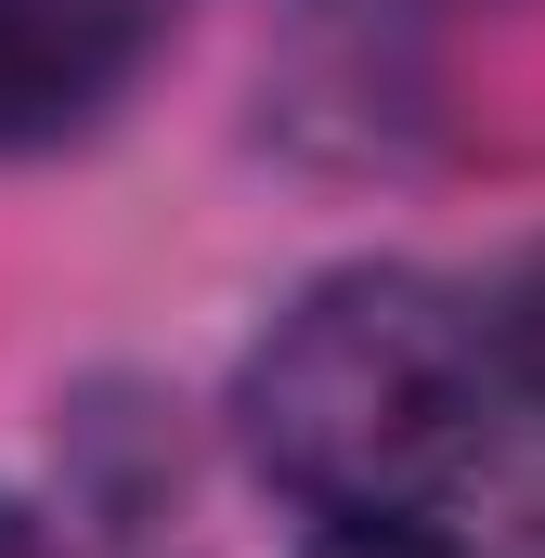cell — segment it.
Returning <instances> with one entry per match:
<instances>
[{
  "mask_svg": "<svg viewBox=\"0 0 545 558\" xmlns=\"http://www.w3.org/2000/svg\"><path fill=\"white\" fill-rule=\"evenodd\" d=\"M481 403H494V325H468L428 274L390 260L299 286L234 377L247 454L325 520L428 507L481 454Z\"/></svg>",
  "mask_w": 545,
  "mask_h": 558,
  "instance_id": "6da1fadb",
  "label": "cell"
},
{
  "mask_svg": "<svg viewBox=\"0 0 545 558\" xmlns=\"http://www.w3.org/2000/svg\"><path fill=\"white\" fill-rule=\"evenodd\" d=\"M131 39H143L131 0H0V143L78 131L131 78Z\"/></svg>",
  "mask_w": 545,
  "mask_h": 558,
  "instance_id": "7a4b0ae2",
  "label": "cell"
},
{
  "mask_svg": "<svg viewBox=\"0 0 545 558\" xmlns=\"http://www.w3.org/2000/svg\"><path fill=\"white\" fill-rule=\"evenodd\" d=\"M481 325H494V377H507V390H533V403H545V247L520 260V274H507V299H494Z\"/></svg>",
  "mask_w": 545,
  "mask_h": 558,
  "instance_id": "3957f363",
  "label": "cell"
},
{
  "mask_svg": "<svg viewBox=\"0 0 545 558\" xmlns=\"http://www.w3.org/2000/svg\"><path fill=\"white\" fill-rule=\"evenodd\" d=\"M312 558H455V546H441L415 507H377V520H325V546H312Z\"/></svg>",
  "mask_w": 545,
  "mask_h": 558,
  "instance_id": "277c9868",
  "label": "cell"
},
{
  "mask_svg": "<svg viewBox=\"0 0 545 558\" xmlns=\"http://www.w3.org/2000/svg\"><path fill=\"white\" fill-rule=\"evenodd\" d=\"M0 558H65V546L39 533V507H13V494H0Z\"/></svg>",
  "mask_w": 545,
  "mask_h": 558,
  "instance_id": "5b68a950",
  "label": "cell"
}]
</instances>
